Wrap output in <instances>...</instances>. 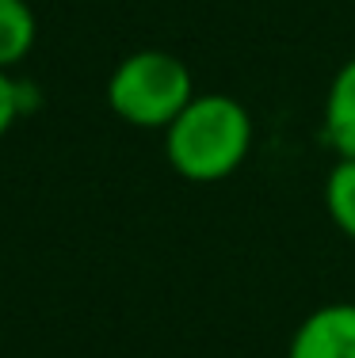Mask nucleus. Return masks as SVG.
I'll list each match as a JSON object with an SVG mask.
<instances>
[{"instance_id": "nucleus-2", "label": "nucleus", "mask_w": 355, "mask_h": 358, "mask_svg": "<svg viewBox=\"0 0 355 358\" xmlns=\"http://www.w3.org/2000/svg\"><path fill=\"white\" fill-rule=\"evenodd\" d=\"M191 99H195L191 69L165 50H138L123 57L107 80L111 110L141 130H168Z\"/></svg>"}, {"instance_id": "nucleus-7", "label": "nucleus", "mask_w": 355, "mask_h": 358, "mask_svg": "<svg viewBox=\"0 0 355 358\" xmlns=\"http://www.w3.org/2000/svg\"><path fill=\"white\" fill-rule=\"evenodd\" d=\"M15 118H20V88L12 84L8 69H0V138L12 130Z\"/></svg>"}, {"instance_id": "nucleus-4", "label": "nucleus", "mask_w": 355, "mask_h": 358, "mask_svg": "<svg viewBox=\"0 0 355 358\" xmlns=\"http://www.w3.org/2000/svg\"><path fill=\"white\" fill-rule=\"evenodd\" d=\"M325 134L340 157L355 160V57L333 76L325 99Z\"/></svg>"}, {"instance_id": "nucleus-1", "label": "nucleus", "mask_w": 355, "mask_h": 358, "mask_svg": "<svg viewBox=\"0 0 355 358\" xmlns=\"http://www.w3.org/2000/svg\"><path fill=\"white\" fill-rule=\"evenodd\" d=\"M168 160L191 183H214L241 168L252 145V118L233 96H195L168 126Z\"/></svg>"}, {"instance_id": "nucleus-5", "label": "nucleus", "mask_w": 355, "mask_h": 358, "mask_svg": "<svg viewBox=\"0 0 355 358\" xmlns=\"http://www.w3.org/2000/svg\"><path fill=\"white\" fill-rule=\"evenodd\" d=\"M35 46V15L23 0H0V69H12Z\"/></svg>"}, {"instance_id": "nucleus-3", "label": "nucleus", "mask_w": 355, "mask_h": 358, "mask_svg": "<svg viewBox=\"0 0 355 358\" xmlns=\"http://www.w3.org/2000/svg\"><path fill=\"white\" fill-rule=\"evenodd\" d=\"M291 358H355V301L309 313L294 331Z\"/></svg>"}, {"instance_id": "nucleus-6", "label": "nucleus", "mask_w": 355, "mask_h": 358, "mask_svg": "<svg viewBox=\"0 0 355 358\" xmlns=\"http://www.w3.org/2000/svg\"><path fill=\"white\" fill-rule=\"evenodd\" d=\"M325 206H328V217L336 221V229L355 241V160L351 157H340V164L328 172Z\"/></svg>"}]
</instances>
